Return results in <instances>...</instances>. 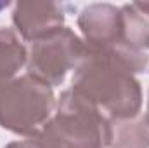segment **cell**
<instances>
[{"label":"cell","mask_w":149,"mask_h":148,"mask_svg":"<svg viewBox=\"0 0 149 148\" xmlns=\"http://www.w3.org/2000/svg\"><path fill=\"white\" fill-rule=\"evenodd\" d=\"M148 56L127 44L85 47L73 77V91L111 117H134L141 108V87L132 72L146 68Z\"/></svg>","instance_id":"cell-1"},{"label":"cell","mask_w":149,"mask_h":148,"mask_svg":"<svg viewBox=\"0 0 149 148\" xmlns=\"http://www.w3.org/2000/svg\"><path fill=\"white\" fill-rule=\"evenodd\" d=\"M43 148H104L109 145V125L92 103L66 91L56 117L38 134Z\"/></svg>","instance_id":"cell-2"},{"label":"cell","mask_w":149,"mask_h":148,"mask_svg":"<svg viewBox=\"0 0 149 148\" xmlns=\"http://www.w3.org/2000/svg\"><path fill=\"white\" fill-rule=\"evenodd\" d=\"M54 108L49 84L33 75L0 85V124L17 134H40Z\"/></svg>","instance_id":"cell-3"},{"label":"cell","mask_w":149,"mask_h":148,"mask_svg":"<svg viewBox=\"0 0 149 148\" xmlns=\"http://www.w3.org/2000/svg\"><path fill=\"white\" fill-rule=\"evenodd\" d=\"M85 47L70 28H61L50 37L33 42L28 56V73L49 85L63 82L64 75L81 61Z\"/></svg>","instance_id":"cell-4"},{"label":"cell","mask_w":149,"mask_h":148,"mask_svg":"<svg viewBox=\"0 0 149 148\" xmlns=\"http://www.w3.org/2000/svg\"><path fill=\"white\" fill-rule=\"evenodd\" d=\"M78 25L87 38V47H113L123 44L121 9L109 4H94L78 18Z\"/></svg>","instance_id":"cell-5"},{"label":"cell","mask_w":149,"mask_h":148,"mask_svg":"<svg viewBox=\"0 0 149 148\" xmlns=\"http://www.w3.org/2000/svg\"><path fill=\"white\" fill-rule=\"evenodd\" d=\"M12 19L16 28L26 40L38 42L61 30L64 21V12L59 4L30 2V4H17Z\"/></svg>","instance_id":"cell-6"},{"label":"cell","mask_w":149,"mask_h":148,"mask_svg":"<svg viewBox=\"0 0 149 148\" xmlns=\"http://www.w3.org/2000/svg\"><path fill=\"white\" fill-rule=\"evenodd\" d=\"M123 44L132 49H149V4H130L121 9Z\"/></svg>","instance_id":"cell-7"},{"label":"cell","mask_w":149,"mask_h":148,"mask_svg":"<svg viewBox=\"0 0 149 148\" xmlns=\"http://www.w3.org/2000/svg\"><path fill=\"white\" fill-rule=\"evenodd\" d=\"M28 54L23 44L10 30H0V85L7 84L26 61Z\"/></svg>","instance_id":"cell-8"},{"label":"cell","mask_w":149,"mask_h":148,"mask_svg":"<svg viewBox=\"0 0 149 148\" xmlns=\"http://www.w3.org/2000/svg\"><path fill=\"white\" fill-rule=\"evenodd\" d=\"M144 120L135 124L109 125L111 148H149V129Z\"/></svg>","instance_id":"cell-9"},{"label":"cell","mask_w":149,"mask_h":148,"mask_svg":"<svg viewBox=\"0 0 149 148\" xmlns=\"http://www.w3.org/2000/svg\"><path fill=\"white\" fill-rule=\"evenodd\" d=\"M7 148H43V145H42L40 141H33V140H30V141L12 143V145H9Z\"/></svg>","instance_id":"cell-10"},{"label":"cell","mask_w":149,"mask_h":148,"mask_svg":"<svg viewBox=\"0 0 149 148\" xmlns=\"http://www.w3.org/2000/svg\"><path fill=\"white\" fill-rule=\"evenodd\" d=\"M7 5H9V4H7V2H0V11H2V9H5V7H7Z\"/></svg>","instance_id":"cell-11"},{"label":"cell","mask_w":149,"mask_h":148,"mask_svg":"<svg viewBox=\"0 0 149 148\" xmlns=\"http://www.w3.org/2000/svg\"><path fill=\"white\" fill-rule=\"evenodd\" d=\"M146 118H148V122H146V124L149 125V105H148V115H146Z\"/></svg>","instance_id":"cell-12"}]
</instances>
